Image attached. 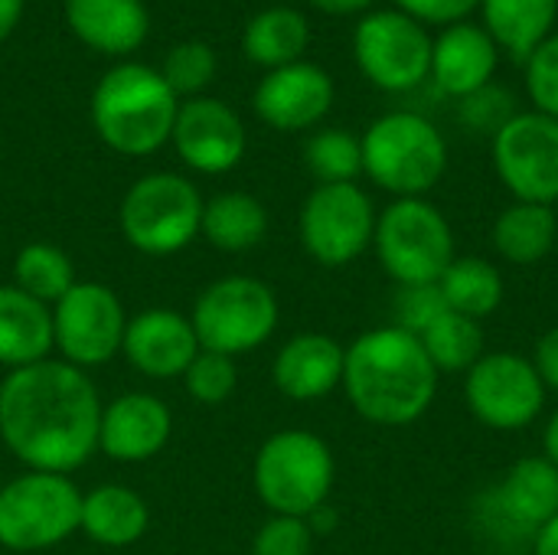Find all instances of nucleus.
I'll list each match as a JSON object with an SVG mask.
<instances>
[{"label":"nucleus","instance_id":"6ab92c4d","mask_svg":"<svg viewBox=\"0 0 558 555\" xmlns=\"http://www.w3.org/2000/svg\"><path fill=\"white\" fill-rule=\"evenodd\" d=\"M500 62L497 43L487 36L481 23H451L432 39V82L441 95L451 98H468L477 88L494 82Z\"/></svg>","mask_w":558,"mask_h":555},{"label":"nucleus","instance_id":"4c0bfd02","mask_svg":"<svg viewBox=\"0 0 558 555\" xmlns=\"http://www.w3.org/2000/svg\"><path fill=\"white\" fill-rule=\"evenodd\" d=\"M311 546L314 533L307 520L271 514V520L252 540V555H311Z\"/></svg>","mask_w":558,"mask_h":555},{"label":"nucleus","instance_id":"c9c22d12","mask_svg":"<svg viewBox=\"0 0 558 555\" xmlns=\"http://www.w3.org/2000/svg\"><path fill=\"white\" fill-rule=\"evenodd\" d=\"M513 114H517V98L497 82L461 98V121L477 134H497Z\"/></svg>","mask_w":558,"mask_h":555},{"label":"nucleus","instance_id":"a878e982","mask_svg":"<svg viewBox=\"0 0 558 555\" xmlns=\"http://www.w3.org/2000/svg\"><path fill=\"white\" fill-rule=\"evenodd\" d=\"M558 216L553 206L513 203L494 222V249L510 265H536L556 252Z\"/></svg>","mask_w":558,"mask_h":555},{"label":"nucleus","instance_id":"f8f14e48","mask_svg":"<svg viewBox=\"0 0 558 555\" xmlns=\"http://www.w3.org/2000/svg\"><path fill=\"white\" fill-rule=\"evenodd\" d=\"M464 399L481 425L494 432H523L539 419L546 386L533 360L520 353H484L464 373Z\"/></svg>","mask_w":558,"mask_h":555},{"label":"nucleus","instance_id":"b1692460","mask_svg":"<svg viewBox=\"0 0 558 555\" xmlns=\"http://www.w3.org/2000/svg\"><path fill=\"white\" fill-rule=\"evenodd\" d=\"M150 527V510L144 497L121 484H105L82 494V520L78 530L108 550H121L137 543Z\"/></svg>","mask_w":558,"mask_h":555},{"label":"nucleus","instance_id":"5701e85b","mask_svg":"<svg viewBox=\"0 0 558 555\" xmlns=\"http://www.w3.org/2000/svg\"><path fill=\"white\" fill-rule=\"evenodd\" d=\"M52 347V307L16 285H0V366H33L49 360Z\"/></svg>","mask_w":558,"mask_h":555},{"label":"nucleus","instance_id":"09e8293b","mask_svg":"<svg viewBox=\"0 0 558 555\" xmlns=\"http://www.w3.org/2000/svg\"><path fill=\"white\" fill-rule=\"evenodd\" d=\"M510 555H513V553H510Z\"/></svg>","mask_w":558,"mask_h":555},{"label":"nucleus","instance_id":"ea45409f","mask_svg":"<svg viewBox=\"0 0 558 555\" xmlns=\"http://www.w3.org/2000/svg\"><path fill=\"white\" fill-rule=\"evenodd\" d=\"M477 7H481V0H396V10L409 13L418 23H432V26L461 23Z\"/></svg>","mask_w":558,"mask_h":555},{"label":"nucleus","instance_id":"a18cd8bd","mask_svg":"<svg viewBox=\"0 0 558 555\" xmlns=\"http://www.w3.org/2000/svg\"><path fill=\"white\" fill-rule=\"evenodd\" d=\"M307 527H311V533H314V536H317V533H330V530L337 527V514H333V507H330V504L317 507V510L307 517Z\"/></svg>","mask_w":558,"mask_h":555},{"label":"nucleus","instance_id":"49530a36","mask_svg":"<svg viewBox=\"0 0 558 555\" xmlns=\"http://www.w3.org/2000/svg\"><path fill=\"white\" fill-rule=\"evenodd\" d=\"M543 448H546V458L558 468V409L553 412V419L546 422V432H543Z\"/></svg>","mask_w":558,"mask_h":555},{"label":"nucleus","instance_id":"72a5a7b5","mask_svg":"<svg viewBox=\"0 0 558 555\" xmlns=\"http://www.w3.org/2000/svg\"><path fill=\"white\" fill-rule=\"evenodd\" d=\"M183 383H186L190 396L199 406H222L235 393V386H239L235 360L232 357H222V353L199 350L196 360L186 366Z\"/></svg>","mask_w":558,"mask_h":555},{"label":"nucleus","instance_id":"c756f323","mask_svg":"<svg viewBox=\"0 0 558 555\" xmlns=\"http://www.w3.org/2000/svg\"><path fill=\"white\" fill-rule=\"evenodd\" d=\"M13 285L20 291H26L29 298L52 307L75 285L72 258L62 249L49 245V242H29L13 258Z\"/></svg>","mask_w":558,"mask_h":555},{"label":"nucleus","instance_id":"4be33fe9","mask_svg":"<svg viewBox=\"0 0 558 555\" xmlns=\"http://www.w3.org/2000/svg\"><path fill=\"white\" fill-rule=\"evenodd\" d=\"M507 517L536 543L539 530L558 517V468L546 455L520 458L500 484L490 487Z\"/></svg>","mask_w":558,"mask_h":555},{"label":"nucleus","instance_id":"ddd939ff","mask_svg":"<svg viewBox=\"0 0 558 555\" xmlns=\"http://www.w3.org/2000/svg\"><path fill=\"white\" fill-rule=\"evenodd\" d=\"M494 170L517 203H558V121L517 111L494 134Z\"/></svg>","mask_w":558,"mask_h":555},{"label":"nucleus","instance_id":"aec40b11","mask_svg":"<svg viewBox=\"0 0 558 555\" xmlns=\"http://www.w3.org/2000/svg\"><path fill=\"white\" fill-rule=\"evenodd\" d=\"M347 350L327 334H298L291 337L271 366L275 386L294 402H317L343 383Z\"/></svg>","mask_w":558,"mask_h":555},{"label":"nucleus","instance_id":"a19ab883","mask_svg":"<svg viewBox=\"0 0 558 555\" xmlns=\"http://www.w3.org/2000/svg\"><path fill=\"white\" fill-rule=\"evenodd\" d=\"M533 366H536V373H539L546 393H549V389L558 393V327L546 330V334L539 337V343H536V350H533Z\"/></svg>","mask_w":558,"mask_h":555},{"label":"nucleus","instance_id":"393cba45","mask_svg":"<svg viewBox=\"0 0 558 555\" xmlns=\"http://www.w3.org/2000/svg\"><path fill=\"white\" fill-rule=\"evenodd\" d=\"M484 29L513 59L526 62L556 26L558 0H481Z\"/></svg>","mask_w":558,"mask_h":555},{"label":"nucleus","instance_id":"7c9ffc66","mask_svg":"<svg viewBox=\"0 0 558 555\" xmlns=\"http://www.w3.org/2000/svg\"><path fill=\"white\" fill-rule=\"evenodd\" d=\"M418 340L438 373H468L484 357L481 321H471L454 311H445Z\"/></svg>","mask_w":558,"mask_h":555},{"label":"nucleus","instance_id":"a211bd4d","mask_svg":"<svg viewBox=\"0 0 558 555\" xmlns=\"http://www.w3.org/2000/svg\"><path fill=\"white\" fill-rule=\"evenodd\" d=\"M173 432L170 409L150 393H124L101 409L98 451L121 464L157 458Z\"/></svg>","mask_w":558,"mask_h":555},{"label":"nucleus","instance_id":"423d86ee","mask_svg":"<svg viewBox=\"0 0 558 555\" xmlns=\"http://www.w3.org/2000/svg\"><path fill=\"white\" fill-rule=\"evenodd\" d=\"M373 249L386 275L399 285H438L454 262V236L445 213L422 200H396L376 216Z\"/></svg>","mask_w":558,"mask_h":555},{"label":"nucleus","instance_id":"20e7f679","mask_svg":"<svg viewBox=\"0 0 558 555\" xmlns=\"http://www.w3.org/2000/svg\"><path fill=\"white\" fill-rule=\"evenodd\" d=\"M360 144L363 173L399 200L425 196L448 170V144L418 111H389L376 118Z\"/></svg>","mask_w":558,"mask_h":555},{"label":"nucleus","instance_id":"de8ad7c7","mask_svg":"<svg viewBox=\"0 0 558 555\" xmlns=\"http://www.w3.org/2000/svg\"><path fill=\"white\" fill-rule=\"evenodd\" d=\"M556 252H558V239H556Z\"/></svg>","mask_w":558,"mask_h":555},{"label":"nucleus","instance_id":"dca6fc26","mask_svg":"<svg viewBox=\"0 0 558 555\" xmlns=\"http://www.w3.org/2000/svg\"><path fill=\"white\" fill-rule=\"evenodd\" d=\"M255 114L275 131H307L333 108V79L314 62L271 69L255 88Z\"/></svg>","mask_w":558,"mask_h":555},{"label":"nucleus","instance_id":"f03ea898","mask_svg":"<svg viewBox=\"0 0 558 555\" xmlns=\"http://www.w3.org/2000/svg\"><path fill=\"white\" fill-rule=\"evenodd\" d=\"M438 376L422 340L392 324L366 330L347 347L340 386L360 419L402 429L432 409Z\"/></svg>","mask_w":558,"mask_h":555},{"label":"nucleus","instance_id":"4468645a","mask_svg":"<svg viewBox=\"0 0 558 555\" xmlns=\"http://www.w3.org/2000/svg\"><path fill=\"white\" fill-rule=\"evenodd\" d=\"M128 314L118 294L101 281H75L72 291L52 304V340L65 363L92 370L121 353Z\"/></svg>","mask_w":558,"mask_h":555},{"label":"nucleus","instance_id":"9d476101","mask_svg":"<svg viewBox=\"0 0 558 555\" xmlns=\"http://www.w3.org/2000/svg\"><path fill=\"white\" fill-rule=\"evenodd\" d=\"M353 59L383 92H412L432 72V36L402 10H373L356 23Z\"/></svg>","mask_w":558,"mask_h":555},{"label":"nucleus","instance_id":"0eeeda50","mask_svg":"<svg viewBox=\"0 0 558 555\" xmlns=\"http://www.w3.org/2000/svg\"><path fill=\"white\" fill-rule=\"evenodd\" d=\"M203 196L180 173H147L121 200L118 226L131 249L144 255H177L203 226Z\"/></svg>","mask_w":558,"mask_h":555},{"label":"nucleus","instance_id":"2eb2a0df","mask_svg":"<svg viewBox=\"0 0 558 555\" xmlns=\"http://www.w3.org/2000/svg\"><path fill=\"white\" fill-rule=\"evenodd\" d=\"M170 144L196 173H229L245 157V124L219 98H186L177 111Z\"/></svg>","mask_w":558,"mask_h":555},{"label":"nucleus","instance_id":"cd10ccee","mask_svg":"<svg viewBox=\"0 0 558 555\" xmlns=\"http://www.w3.org/2000/svg\"><path fill=\"white\" fill-rule=\"evenodd\" d=\"M265 232H268V209L252 193L229 190L203 206L199 236H206L209 245L222 252H248L265 239Z\"/></svg>","mask_w":558,"mask_h":555},{"label":"nucleus","instance_id":"7ed1b4c3","mask_svg":"<svg viewBox=\"0 0 558 555\" xmlns=\"http://www.w3.org/2000/svg\"><path fill=\"white\" fill-rule=\"evenodd\" d=\"M180 111V98L163 75L144 62H121L108 69L92 92L95 134L124 157H147L160 150Z\"/></svg>","mask_w":558,"mask_h":555},{"label":"nucleus","instance_id":"412c9836","mask_svg":"<svg viewBox=\"0 0 558 555\" xmlns=\"http://www.w3.org/2000/svg\"><path fill=\"white\" fill-rule=\"evenodd\" d=\"M65 23L88 49L105 56L134 52L150 29L141 0H65Z\"/></svg>","mask_w":558,"mask_h":555},{"label":"nucleus","instance_id":"6e6552de","mask_svg":"<svg viewBox=\"0 0 558 555\" xmlns=\"http://www.w3.org/2000/svg\"><path fill=\"white\" fill-rule=\"evenodd\" d=\"M82 494L69 474L29 471L0 487V546L43 553L78 533Z\"/></svg>","mask_w":558,"mask_h":555},{"label":"nucleus","instance_id":"37998d69","mask_svg":"<svg viewBox=\"0 0 558 555\" xmlns=\"http://www.w3.org/2000/svg\"><path fill=\"white\" fill-rule=\"evenodd\" d=\"M23 3L26 0H0V43L13 33V26L23 16Z\"/></svg>","mask_w":558,"mask_h":555},{"label":"nucleus","instance_id":"e433bc0d","mask_svg":"<svg viewBox=\"0 0 558 555\" xmlns=\"http://www.w3.org/2000/svg\"><path fill=\"white\" fill-rule=\"evenodd\" d=\"M526 95L539 114L558 121V33L526 59Z\"/></svg>","mask_w":558,"mask_h":555},{"label":"nucleus","instance_id":"c03bdc74","mask_svg":"<svg viewBox=\"0 0 558 555\" xmlns=\"http://www.w3.org/2000/svg\"><path fill=\"white\" fill-rule=\"evenodd\" d=\"M533 550H536V555H558V517L556 520H549V523L539 530Z\"/></svg>","mask_w":558,"mask_h":555},{"label":"nucleus","instance_id":"c85d7f7f","mask_svg":"<svg viewBox=\"0 0 558 555\" xmlns=\"http://www.w3.org/2000/svg\"><path fill=\"white\" fill-rule=\"evenodd\" d=\"M438 288H441L448 307L471 321L494 314L504 301V275L477 255L454 258L448 265V272L438 278Z\"/></svg>","mask_w":558,"mask_h":555},{"label":"nucleus","instance_id":"39448f33","mask_svg":"<svg viewBox=\"0 0 558 555\" xmlns=\"http://www.w3.org/2000/svg\"><path fill=\"white\" fill-rule=\"evenodd\" d=\"M337 464L327 442L304 429H288L271 435L252 468V484L258 500L278 517L307 520L327 504L333 491Z\"/></svg>","mask_w":558,"mask_h":555},{"label":"nucleus","instance_id":"9b49d317","mask_svg":"<svg viewBox=\"0 0 558 555\" xmlns=\"http://www.w3.org/2000/svg\"><path fill=\"white\" fill-rule=\"evenodd\" d=\"M301 245L327 265L343 268L360 258L376 236V209L356 183H320L301 206Z\"/></svg>","mask_w":558,"mask_h":555},{"label":"nucleus","instance_id":"473e14b6","mask_svg":"<svg viewBox=\"0 0 558 555\" xmlns=\"http://www.w3.org/2000/svg\"><path fill=\"white\" fill-rule=\"evenodd\" d=\"M160 75L177 98H199V92L216 79V52L199 39H186L167 52Z\"/></svg>","mask_w":558,"mask_h":555},{"label":"nucleus","instance_id":"2f4dec72","mask_svg":"<svg viewBox=\"0 0 558 555\" xmlns=\"http://www.w3.org/2000/svg\"><path fill=\"white\" fill-rule=\"evenodd\" d=\"M304 164L320 183H356L363 173V144L343 128H324L304 144Z\"/></svg>","mask_w":558,"mask_h":555},{"label":"nucleus","instance_id":"79ce46f5","mask_svg":"<svg viewBox=\"0 0 558 555\" xmlns=\"http://www.w3.org/2000/svg\"><path fill=\"white\" fill-rule=\"evenodd\" d=\"M314 10L327 13V16H350V13H363L369 10L376 0H311Z\"/></svg>","mask_w":558,"mask_h":555},{"label":"nucleus","instance_id":"bb28decb","mask_svg":"<svg viewBox=\"0 0 558 555\" xmlns=\"http://www.w3.org/2000/svg\"><path fill=\"white\" fill-rule=\"evenodd\" d=\"M311 43V26L307 16L294 7H268L255 13L245 26L242 49L255 65L281 69L291 62H301V52Z\"/></svg>","mask_w":558,"mask_h":555},{"label":"nucleus","instance_id":"f257e3e1","mask_svg":"<svg viewBox=\"0 0 558 555\" xmlns=\"http://www.w3.org/2000/svg\"><path fill=\"white\" fill-rule=\"evenodd\" d=\"M101 399L85 370L39 360L0 383V438L29 471L69 474L98 451Z\"/></svg>","mask_w":558,"mask_h":555},{"label":"nucleus","instance_id":"1a4fd4ad","mask_svg":"<svg viewBox=\"0 0 558 555\" xmlns=\"http://www.w3.org/2000/svg\"><path fill=\"white\" fill-rule=\"evenodd\" d=\"M190 324L199 350L242 357L258 350L278 327L275 291L248 275H229L213 281L193 304Z\"/></svg>","mask_w":558,"mask_h":555},{"label":"nucleus","instance_id":"f704fd0d","mask_svg":"<svg viewBox=\"0 0 558 555\" xmlns=\"http://www.w3.org/2000/svg\"><path fill=\"white\" fill-rule=\"evenodd\" d=\"M445 311H451V307L438 285H409V288H399L392 298L396 327H402L415 337H422Z\"/></svg>","mask_w":558,"mask_h":555},{"label":"nucleus","instance_id":"58836bf2","mask_svg":"<svg viewBox=\"0 0 558 555\" xmlns=\"http://www.w3.org/2000/svg\"><path fill=\"white\" fill-rule=\"evenodd\" d=\"M471 523L477 527L481 536H487L490 543H497V546H504V550L533 546V540L507 517V510L500 507V500L494 497L490 487L474 500V507H471Z\"/></svg>","mask_w":558,"mask_h":555},{"label":"nucleus","instance_id":"f3484780","mask_svg":"<svg viewBox=\"0 0 558 555\" xmlns=\"http://www.w3.org/2000/svg\"><path fill=\"white\" fill-rule=\"evenodd\" d=\"M121 353L128 363L150 379H177L199 353L190 317L173 307H147L128 317Z\"/></svg>","mask_w":558,"mask_h":555}]
</instances>
